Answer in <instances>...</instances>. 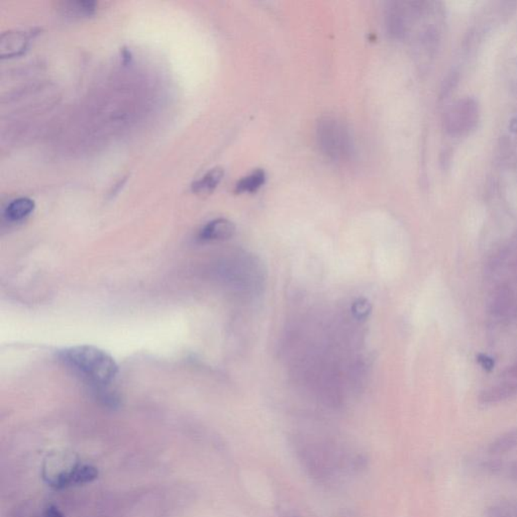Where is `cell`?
I'll return each instance as SVG.
<instances>
[{
  "label": "cell",
  "instance_id": "1",
  "mask_svg": "<svg viewBox=\"0 0 517 517\" xmlns=\"http://www.w3.org/2000/svg\"><path fill=\"white\" fill-rule=\"evenodd\" d=\"M61 359L80 376L95 384L107 385L116 378L119 367L107 351L93 346H77L66 349Z\"/></svg>",
  "mask_w": 517,
  "mask_h": 517
},
{
  "label": "cell",
  "instance_id": "2",
  "mask_svg": "<svg viewBox=\"0 0 517 517\" xmlns=\"http://www.w3.org/2000/svg\"><path fill=\"white\" fill-rule=\"evenodd\" d=\"M316 141L319 150L330 160L346 162L354 153L350 128L340 117L323 116L316 123Z\"/></svg>",
  "mask_w": 517,
  "mask_h": 517
},
{
  "label": "cell",
  "instance_id": "3",
  "mask_svg": "<svg viewBox=\"0 0 517 517\" xmlns=\"http://www.w3.org/2000/svg\"><path fill=\"white\" fill-rule=\"evenodd\" d=\"M100 475L98 469L91 465H76L69 471H63L51 478V487L56 490L68 488L73 485H85L95 481Z\"/></svg>",
  "mask_w": 517,
  "mask_h": 517
},
{
  "label": "cell",
  "instance_id": "4",
  "mask_svg": "<svg viewBox=\"0 0 517 517\" xmlns=\"http://www.w3.org/2000/svg\"><path fill=\"white\" fill-rule=\"evenodd\" d=\"M32 34L29 32L9 31L0 36V56L1 58L18 56L22 54L29 45Z\"/></svg>",
  "mask_w": 517,
  "mask_h": 517
},
{
  "label": "cell",
  "instance_id": "5",
  "mask_svg": "<svg viewBox=\"0 0 517 517\" xmlns=\"http://www.w3.org/2000/svg\"><path fill=\"white\" fill-rule=\"evenodd\" d=\"M514 309H516V297L509 287H498L491 294L489 309L493 316L507 317L514 311Z\"/></svg>",
  "mask_w": 517,
  "mask_h": 517
},
{
  "label": "cell",
  "instance_id": "6",
  "mask_svg": "<svg viewBox=\"0 0 517 517\" xmlns=\"http://www.w3.org/2000/svg\"><path fill=\"white\" fill-rule=\"evenodd\" d=\"M236 233V225L227 218H217L204 225L201 239L206 242H222L229 240Z\"/></svg>",
  "mask_w": 517,
  "mask_h": 517
},
{
  "label": "cell",
  "instance_id": "7",
  "mask_svg": "<svg viewBox=\"0 0 517 517\" xmlns=\"http://www.w3.org/2000/svg\"><path fill=\"white\" fill-rule=\"evenodd\" d=\"M516 395H517V382L509 381L484 389L480 393L479 401L484 404L497 403L512 398Z\"/></svg>",
  "mask_w": 517,
  "mask_h": 517
},
{
  "label": "cell",
  "instance_id": "8",
  "mask_svg": "<svg viewBox=\"0 0 517 517\" xmlns=\"http://www.w3.org/2000/svg\"><path fill=\"white\" fill-rule=\"evenodd\" d=\"M224 175V171L222 168L215 167L209 170L201 179L193 182L192 192L196 194H209L217 187Z\"/></svg>",
  "mask_w": 517,
  "mask_h": 517
},
{
  "label": "cell",
  "instance_id": "9",
  "mask_svg": "<svg viewBox=\"0 0 517 517\" xmlns=\"http://www.w3.org/2000/svg\"><path fill=\"white\" fill-rule=\"evenodd\" d=\"M34 209V202L27 197H20L15 199L6 206L4 210V217L9 222H20L29 217Z\"/></svg>",
  "mask_w": 517,
  "mask_h": 517
},
{
  "label": "cell",
  "instance_id": "10",
  "mask_svg": "<svg viewBox=\"0 0 517 517\" xmlns=\"http://www.w3.org/2000/svg\"><path fill=\"white\" fill-rule=\"evenodd\" d=\"M516 449H517V429H512L496 438L489 445L488 452L491 455H503Z\"/></svg>",
  "mask_w": 517,
  "mask_h": 517
},
{
  "label": "cell",
  "instance_id": "11",
  "mask_svg": "<svg viewBox=\"0 0 517 517\" xmlns=\"http://www.w3.org/2000/svg\"><path fill=\"white\" fill-rule=\"evenodd\" d=\"M266 182V173L264 170H254L249 175L243 177L236 185V192L238 193H254Z\"/></svg>",
  "mask_w": 517,
  "mask_h": 517
},
{
  "label": "cell",
  "instance_id": "12",
  "mask_svg": "<svg viewBox=\"0 0 517 517\" xmlns=\"http://www.w3.org/2000/svg\"><path fill=\"white\" fill-rule=\"evenodd\" d=\"M486 517H517V499L493 503L485 512Z\"/></svg>",
  "mask_w": 517,
  "mask_h": 517
},
{
  "label": "cell",
  "instance_id": "13",
  "mask_svg": "<svg viewBox=\"0 0 517 517\" xmlns=\"http://www.w3.org/2000/svg\"><path fill=\"white\" fill-rule=\"evenodd\" d=\"M64 11L73 17H89L96 11L95 1H69L64 4Z\"/></svg>",
  "mask_w": 517,
  "mask_h": 517
},
{
  "label": "cell",
  "instance_id": "14",
  "mask_svg": "<svg viewBox=\"0 0 517 517\" xmlns=\"http://www.w3.org/2000/svg\"><path fill=\"white\" fill-rule=\"evenodd\" d=\"M351 309H353L354 316L358 319H365L371 311V305L366 300H358L354 303Z\"/></svg>",
  "mask_w": 517,
  "mask_h": 517
},
{
  "label": "cell",
  "instance_id": "15",
  "mask_svg": "<svg viewBox=\"0 0 517 517\" xmlns=\"http://www.w3.org/2000/svg\"><path fill=\"white\" fill-rule=\"evenodd\" d=\"M477 361L485 370H487V371H491L494 368V361L492 358L488 357L487 355L480 354V355H478Z\"/></svg>",
  "mask_w": 517,
  "mask_h": 517
},
{
  "label": "cell",
  "instance_id": "16",
  "mask_svg": "<svg viewBox=\"0 0 517 517\" xmlns=\"http://www.w3.org/2000/svg\"><path fill=\"white\" fill-rule=\"evenodd\" d=\"M43 517H65L63 512L55 505H48L43 511Z\"/></svg>",
  "mask_w": 517,
  "mask_h": 517
},
{
  "label": "cell",
  "instance_id": "17",
  "mask_svg": "<svg viewBox=\"0 0 517 517\" xmlns=\"http://www.w3.org/2000/svg\"><path fill=\"white\" fill-rule=\"evenodd\" d=\"M457 82V78L455 74H450L448 76L447 79H445V83H443V87L442 89L443 94H447L448 92L450 90V89L454 87V83H456Z\"/></svg>",
  "mask_w": 517,
  "mask_h": 517
},
{
  "label": "cell",
  "instance_id": "18",
  "mask_svg": "<svg viewBox=\"0 0 517 517\" xmlns=\"http://www.w3.org/2000/svg\"><path fill=\"white\" fill-rule=\"evenodd\" d=\"M505 470H506L507 475H509L511 479L517 481V459L516 462H513V463L510 464L509 467L505 469Z\"/></svg>",
  "mask_w": 517,
  "mask_h": 517
},
{
  "label": "cell",
  "instance_id": "19",
  "mask_svg": "<svg viewBox=\"0 0 517 517\" xmlns=\"http://www.w3.org/2000/svg\"><path fill=\"white\" fill-rule=\"evenodd\" d=\"M505 374H506V376H509V378L516 379V380H517V363L512 365L511 367H509V369L506 370V372H505Z\"/></svg>",
  "mask_w": 517,
  "mask_h": 517
}]
</instances>
